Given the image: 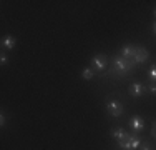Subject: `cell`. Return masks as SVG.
Wrapping results in <instances>:
<instances>
[{
  "instance_id": "1",
  "label": "cell",
  "mask_w": 156,
  "mask_h": 150,
  "mask_svg": "<svg viewBox=\"0 0 156 150\" xmlns=\"http://www.w3.org/2000/svg\"><path fill=\"white\" fill-rule=\"evenodd\" d=\"M136 62L133 58H125L121 55H115L113 57V70H115V75L116 77H125L126 73H129L133 69H135Z\"/></svg>"
},
{
  "instance_id": "2",
  "label": "cell",
  "mask_w": 156,
  "mask_h": 150,
  "mask_svg": "<svg viewBox=\"0 0 156 150\" xmlns=\"http://www.w3.org/2000/svg\"><path fill=\"white\" fill-rule=\"evenodd\" d=\"M140 145H141V140L138 138L136 133H128L125 138L118 140V147L121 150H140Z\"/></svg>"
},
{
  "instance_id": "3",
  "label": "cell",
  "mask_w": 156,
  "mask_h": 150,
  "mask_svg": "<svg viewBox=\"0 0 156 150\" xmlns=\"http://www.w3.org/2000/svg\"><path fill=\"white\" fill-rule=\"evenodd\" d=\"M106 110H108V115L110 117H121V115L125 114V108H123V103L120 102V100H110L108 103H106Z\"/></svg>"
},
{
  "instance_id": "4",
  "label": "cell",
  "mask_w": 156,
  "mask_h": 150,
  "mask_svg": "<svg viewBox=\"0 0 156 150\" xmlns=\"http://www.w3.org/2000/svg\"><path fill=\"white\" fill-rule=\"evenodd\" d=\"M106 65H108V60H106L105 54H96L93 58H91V69L95 72H105Z\"/></svg>"
},
{
  "instance_id": "5",
  "label": "cell",
  "mask_w": 156,
  "mask_h": 150,
  "mask_svg": "<svg viewBox=\"0 0 156 150\" xmlns=\"http://www.w3.org/2000/svg\"><path fill=\"white\" fill-rule=\"evenodd\" d=\"M129 129L133 130L135 133H140L144 130V118L140 117V115H133V117H129Z\"/></svg>"
},
{
  "instance_id": "6",
  "label": "cell",
  "mask_w": 156,
  "mask_h": 150,
  "mask_svg": "<svg viewBox=\"0 0 156 150\" xmlns=\"http://www.w3.org/2000/svg\"><path fill=\"white\" fill-rule=\"evenodd\" d=\"M144 85L141 84V82H133L131 85H129V88H128V92H129V95L133 97V99H138V97H141L144 93Z\"/></svg>"
},
{
  "instance_id": "7",
  "label": "cell",
  "mask_w": 156,
  "mask_h": 150,
  "mask_svg": "<svg viewBox=\"0 0 156 150\" xmlns=\"http://www.w3.org/2000/svg\"><path fill=\"white\" fill-rule=\"evenodd\" d=\"M150 58V52H148V48L144 47H136V52H135V62L136 63H144L146 60Z\"/></svg>"
},
{
  "instance_id": "8",
  "label": "cell",
  "mask_w": 156,
  "mask_h": 150,
  "mask_svg": "<svg viewBox=\"0 0 156 150\" xmlns=\"http://www.w3.org/2000/svg\"><path fill=\"white\" fill-rule=\"evenodd\" d=\"M135 52H136V45H131V43H128V45H123L121 47V52H120V55L121 57H125V58H135Z\"/></svg>"
},
{
  "instance_id": "9",
  "label": "cell",
  "mask_w": 156,
  "mask_h": 150,
  "mask_svg": "<svg viewBox=\"0 0 156 150\" xmlns=\"http://www.w3.org/2000/svg\"><path fill=\"white\" fill-rule=\"evenodd\" d=\"M15 43H17V40H15V37H12V35H5L2 39V48L3 50H12V48L15 47Z\"/></svg>"
},
{
  "instance_id": "10",
  "label": "cell",
  "mask_w": 156,
  "mask_h": 150,
  "mask_svg": "<svg viewBox=\"0 0 156 150\" xmlns=\"http://www.w3.org/2000/svg\"><path fill=\"white\" fill-rule=\"evenodd\" d=\"M128 132H126L125 129H121V127H116V129H111V137L116 138V140H121V138H125Z\"/></svg>"
},
{
  "instance_id": "11",
  "label": "cell",
  "mask_w": 156,
  "mask_h": 150,
  "mask_svg": "<svg viewBox=\"0 0 156 150\" xmlns=\"http://www.w3.org/2000/svg\"><path fill=\"white\" fill-rule=\"evenodd\" d=\"M93 77H95V70L91 69V67L83 69V72H81V78H83V80H91Z\"/></svg>"
},
{
  "instance_id": "12",
  "label": "cell",
  "mask_w": 156,
  "mask_h": 150,
  "mask_svg": "<svg viewBox=\"0 0 156 150\" xmlns=\"http://www.w3.org/2000/svg\"><path fill=\"white\" fill-rule=\"evenodd\" d=\"M148 75H150V80L151 84H156V63H153L150 69V72H148Z\"/></svg>"
},
{
  "instance_id": "13",
  "label": "cell",
  "mask_w": 156,
  "mask_h": 150,
  "mask_svg": "<svg viewBox=\"0 0 156 150\" xmlns=\"http://www.w3.org/2000/svg\"><path fill=\"white\" fill-rule=\"evenodd\" d=\"M148 92H150L151 95H156V84H150V85H148Z\"/></svg>"
},
{
  "instance_id": "14",
  "label": "cell",
  "mask_w": 156,
  "mask_h": 150,
  "mask_svg": "<svg viewBox=\"0 0 156 150\" xmlns=\"http://www.w3.org/2000/svg\"><path fill=\"white\" fill-rule=\"evenodd\" d=\"M7 60H9V57H7V54H5V52H2V54H0V63H2V65H5V63H7Z\"/></svg>"
},
{
  "instance_id": "15",
  "label": "cell",
  "mask_w": 156,
  "mask_h": 150,
  "mask_svg": "<svg viewBox=\"0 0 156 150\" xmlns=\"http://www.w3.org/2000/svg\"><path fill=\"white\" fill-rule=\"evenodd\" d=\"M140 150H151V145L148 144V142H141V145H140Z\"/></svg>"
},
{
  "instance_id": "16",
  "label": "cell",
  "mask_w": 156,
  "mask_h": 150,
  "mask_svg": "<svg viewBox=\"0 0 156 150\" xmlns=\"http://www.w3.org/2000/svg\"><path fill=\"white\" fill-rule=\"evenodd\" d=\"M5 122H7V117H5V114H3V112H2V115H0V125H5Z\"/></svg>"
},
{
  "instance_id": "17",
  "label": "cell",
  "mask_w": 156,
  "mask_h": 150,
  "mask_svg": "<svg viewBox=\"0 0 156 150\" xmlns=\"http://www.w3.org/2000/svg\"><path fill=\"white\" fill-rule=\"evenodd\" d=\"M151 135H153V137L156 138V120L153 122V127H151Z\"/></svg>"
},
{
  "instance_id": "18",
  "label": "cell",
  "mask_w": 156,
  "mask_h": 150,
  "mask_svg": "<svg viewBox=\"0 0 156 150\" xmlns=\"http://www.w3.org/2000/svg\"><path fill=\"white\" fill-rule=\"evenodd\" d=\"M153 33H154V35H156V20L153 22Z\"/></svg>"
},
{
  "instance_id": "19",
  "label": "cell",
  "mask_w": 156,
  "mask_h": 150,
  "mask_svg": "<svg viewBox=\"0 0 156 150\" xmlns=\"http://www.w3.org/2000/svg\"><path fill=\"white\" fill-rule=\"evenodd\" d=\"M153 13H154V17H156V9H154V12H153Z\"/></svg>"
}]
</instances>
